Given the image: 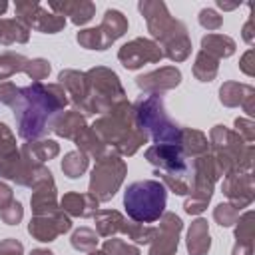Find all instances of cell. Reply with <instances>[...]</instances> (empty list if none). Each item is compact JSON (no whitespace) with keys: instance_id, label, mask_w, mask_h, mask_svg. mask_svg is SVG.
I'll list each match as a JSON object with an SVG mask.
<instances>
[{"instance_id":"cell-2","label":"cell","mask_w":255,"mask_h":255,"mask_svg":"<svg viewBox=\"0 0 255 255\" xmlns=\"http://www.w3.org/2000/svg\"><path fill=\"white\" fill-rule=\"evenodd\" d=\"M139 118L153 131V139L159 143H173L179 139V129L165 118L161 108V98L153 96L139 104Z\"/></svg>"},{"instance_id":"cell-15","label":"cell","mask_w":255,"mask_h":255,"mask_svg":"<svg viewBox=\"0 0 255 255\" xmlns=\"http://www.w3.org/2000/svg\"><path fill=\"white\" fill-rule=\"evenodd\" d=\"M235 217H237V211H235L231 205H223V203H221V205L215 209V219H217L221 225H231Z\"/></svg>"},{"instance_id":"cell-10","label":"cell","mask_w":255,"mask_h":255,"mask_svg":"<svg viewBox=\"0 0 255 255\" xmlns=\"http://www.w3.org/2000/svg\"><path fill=\"white\" fill-rule=\"evenodd\" d=\"M86 165H88L86 155L80 153V151H72V153L66 155L64 163H62V169L68 173V177H78L86 169Z\"/></svg>"},{"instance_id":"cell-19","label":"cell","mask_w":255,"mask_h":255,"mask_svg":"<svg viewBox=\"0 0 255 255\" xmlns=\"http://www.w3.org/2000/svg\"><path fill=\"white\" fill-rule=\"evenodd\" d=\"M2 217H4L6 223H16V221L22 217V207H20V203H18V201H12V211H10V213H8V211H2Z\"/></svg>"},{"instance_id":"cell-6","label":"cell","mask_w":255,"mask_h":255,"mask_svg":"<svg viewBox=\"0 0 255 255\" xmlns=\"http://www.w3.org/2000/svg\"><path fill=\"white\" fill-rule=\"evenodd\" d=\"M68 229H70V219L66 215H58L56 217V223H52L48 219H40V217L30 223V233L38 241H52L58 233L68 231Z\"/></svg>"},{"instance_id":"cell-21","label":"cell","mask_w":255,"mask_h":255,"mask_svg":"<svg viewBox=\"0 0 255 255\" xmlns=\"http://www.w3.org/2000/svg\"><path fill=\"white\" fill-rule=\"evenodd\" d=\"M2 135H4V137H8V135H10V131L6 129V126H4V124H0V141H2Z\"/></svg>"},{"instance_id":"cell-4","label":"cell","mask_w":255,"mask_h":255,"mask_svg":"<svg viewBox=\"0 0 255 255\" xmlns=\"http://www.w3.org/2000/svg\"><path fill=\"white\" fill-rule=\"evenodd\" d=\"M161 58V52L155 48V44L147 40H133L131 44H126L120 50V60L126 68H137L143 62H155Z\"/></svg>"},{"instance_id":"cell-23","label":"cell","mask_w":255,"mask_h":255,"mask_svg":"<svg viewBox=\"0 0 255 255\" xmlns=\"http://www.w3.org/2000/svg\"><path fill=\"white\" fill-rule=\"evenodd\" d=\"M4 10H6V4H4V2H0V12H4Z\"/></svg>"},{"instance_id":"cell-20","label":"cell","mask_w":255,"mask_h":255,"mask_svg":"<svg viewBox=\"0 0 255 255\" xmlns=\"http://www.w3.org/2000/svg\"><path fill=\"white\" fill-rule=\"evenodd\" d=\"M4 201H12V193H10V189L6 185L0 183V207L2 209H4Z\"/></svg>"},{"instance_id":"cell-8","label":"cell","mask_w":255,"mask_h":255,"mask_svg":"<svg viewBox=\"0 0 255 255\" xmlns=\"http://www.w3.org/2000/svg\"><path fill=\"white\" fill-rule=\"evenodd\" d=\"M126 28H128V22H126V18L118 12V10H108L106 12V18H104V24H102V32L104 30H108L106 34H102L104 36V48L110 44V42H114L118 36H122L124 32H126Z\"/></svg>"},{"instance_id":"cell-22","label":"cell","mask_w":255,"mask_h":255,"mask_svg":"<svg viewBox=\"0 0 255 255\" xmlns=\"http://www.w3.org/2000/svg\"><path fill=\"white\" fill-rule=\"evenodd\" d=\"M32 255H52L50 251H42V249H38V251H34Z\"/></svg>"},{"instance_id":"cell-18","label":"cell","mask_w":255,"mask_h":255,"mask_svg":"<svg viewBox=\"0 0 255 255\" xmlns=\"http://www.w3.org/2000/svg\"><path fill=\"white\" fill-rule=\"evenodd\" d=\"M0 255H22V245L14 239H8L0 245Z\"/></svg>"},{"instance_id":"cell-13","label":"cell","mask_w":255,"mask_h":255,"mask_svg":"<svg viewBox=\"0 0 255 255\" xmlns=\"http://www.w3.org/2000/svg\"><path fill=\"white\" fill-rule=\"evenodd\" d=\"M72 241H74L72 245H74L76 249H84V251H86V249H92L98 239H96V235H94L90 229H80V231L74 233Z\"/></svg>"},{"instance_id":"cell-16","label":"cell","mask_w":255,"mask_h":255,"mask_svg":"<svg viewBox=\"0 0 255 255\" xmlns=\"http://www.w3.org/2000/svg\"><path fill=\"white\" fill-rule=\"evenodd\" d=\"M106 251L108 253L112 251V255H139L137 249H133V247H129V245H126L122 241H108L106 243Z\"/></svg>"},{"instance_id":"cell-5","label":"cell","mask_w":255,"mask_h":255,"mask_svg":"<svg viewBox=\"0 0 255 255\" xmlns=\"http://www.w3.org/2000/svg\"><path fill=\"white\" fill-rule=\"evenodd\" d=\"M159 229L165 233V237L153 245L151 255H169L177 247V233L181 229V221L173 213H167V215H163V223Z\"/></svg>"},{"instance_id":"cell-17","label":"cell","mask_w":255,"mask_h":255,"mask_svg":"<svg viewBox=\"0 0 255 255\" xmlns=\"http://www.w3.org/2000/svg\"><path fill=\"white\" fill-rule=\"evenodd\" d=\"M199 22H201L205 28H209V30H215V28H219V26H221V18H219L213 10H201Z\"/></svg>"},{"instance_id":"cell-12","label":"cell","mask_w":255,"mask_h":255,"mask_svg":"<svg viewBox=\"0 0 255 255\" xmlns=\"http://www.w3.org/2000/svg\"><path fill=\"white\" fill-rule=\"evenodd\" d=\"M86 199H88V195L70 193V195H66V197L62 199V205H64L70 213H74V215H88L86 209H84V201H86Z\"/></svg>"},{"instance_id":"cell-14","label":"cell","mask_w":255,"mask_h":255,"mask_svg":"<svg viewBox=\"0 0 255 255\" xmlns=\"http://www.w3.org/2000/svg\"><path fill=\"white\" fill-rule=\"evenodd\" d=\"M30 66H26V72L34 78V80H42L48 72H50V66L46 60H34V62H28Z\"/></svg>"},{"instance_id":"cell-3","label":"cell","mask_w":255,"mask_h":255,"mask_svg":"<svg viewBox=\"0 0 255 255\" xmlns=\"http://www.w3.org/2000/svg\"><path fill=\"white\" fill-rule=\"evenodd\" d=\"M118 163H120V159L106 157V161H100V165L94 169L90 189H92V193H98L100 199H110L116 193V187L120 185V181L124 177V171L114 173V167Z\"/></svg>"},{"instance_id":"cell-7","label":"cell","mask_w":255,"mask_h":255,"mask_svg":"<svg viewBox=\"0 0 255 255\" xmlns=\"http://www.w3.org/2000/svg\"><path fill=\"white\" fill-rule=\"evenodd\" d=\"M187 247L191 255H205V251L209 249V233H207V223L203 219H197L191 225Z\"/></svg>"},{"instance_id":"cell-9","label":"cell","mask_w":255,"mask_h":255,"mask_svg":"<svg viewBox=\"0 0 255 255\" xmlns=\"http://www.w3.org/2000/svg\"><path fill=\"white\" fill-rule=\"evenodd\" d=\"M203 48H205V54L209 52H215L217 56H229L233 54V40L227 38V36H221V34H211V36H205L203 38Z\"/></svg>"},{"instance_id":"cell-11","label":"cell","mask_w":255,"mask_h":255,"mask_svg":"<svg viewBox=\"0 0 255 255\" xmlns=\"http://www.w3.org/2000/svg\"><path fill=\"white\" fill-rule=\"evenodd\" d=\"M52 8L68 10L70 16H72V20H74L76 24H84V22H88V20L92 18V12H94V6H92V4H72V6H58V4H54Z\"/></svg>"},{"instance_id":"cell-1","label":"cell","mask_w":255,"mask_h":255,"mask_svg":"<svg viewBox=\"0 0 255 255\" xmlns=\"http://www.w3.org/2000/svg\"><path fill=\"white\" fill-rule=\"evenodd\" d=\"M124 205L133 221L151 223L163 213L165 189L159 181H135L126 189Z\"/></svg>"}]
</instances>
